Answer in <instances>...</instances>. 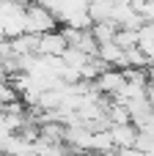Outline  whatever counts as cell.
Segmentation results:
<instances>
[{
  "instance_id": "cell-5",
  "label": "cell",
  "mask_w": 154,
  "mask_h": 156,
  "mask_svg": "<svg viewBox=\"0 0 154 156\" xmlns=\"http://www.w3.org/2000/svg\"><path fill=\"white\" fill-rule=\"evenodd\" d=\"M66 49H69V44L61 36V30H52V33H47V36L39 38V55L41 58H63Z\"/></svg>"
},
{
  "instance_id": "cell-13",
  "label": "cell",
  "mask_w": 154,
  "mask_h": 156,
  "mask_svg": "<svg viewBox=\"0 0 154 156\" xmlns=\"http://www.w3.org/2000/svg\"><path fill=\"white\" fill-rule=\"evenodd\" d=\"M146 90H149V99H152V107H154V80H149V88Z\"/></svg>"
},
{
  "instance_id": "cell-8",
  "label": "cell",
  "mask_w": 154,
  "mask_h": 156,
  "mask_svg": "<svg viewBox=\"0 0 154 156\" xmlns=\"http://www.w3.org/2000/svg\"><path fill=\"white\" fill-rule=\"evenodd\" d=\"M113 11H116V3L110 0H99V3H88V16L91 22H113Z\"/></svg>"
},
{
  "instance_id": "cell-2",
  "label": "cell",
  "mask_w": 154,
  "mask_h": 156,
  "mask_svg": "<svg viewBox=\"0 0 154 156\" xmlns=\"http://www.w3.org/2000/svg\"><path fill=\"white\" fill-rule=\"evenodd\" d=\"M58 22H55V16L41 5V3H33V5H25V33H30V36H47V33H52V30H58L55 27Z\"/></svg>"
},
{
  "instance_id": "cell-1",
  "label": "cell",
  "mask_w": 154,
  "mask_h": 156,
  "mask_svg": "<svg viewBox=\"0 0 154 156\" xmlns=\"http://www.w3.org/2000/svg\"><path fill=\"white\" fill-rule=\"evenodd\" d=\"M52 16L55 22H63V27H72V30H91V16H88V3L85 0H50V3H41Z\"/></svg>"
},
{
  "instance_id": "cell-10",
  "label": "cell",
  "mask_w": 154,
  "mask_h": 156,
  "mask_svg": "<svg viewBox=\"0 0 154 156\" xmlns=\"http://www.w3.org/2000/svg\"><path fill=\"white\" fill-rule=\"evenodd\" d=\"M61 60H63V66H66V69L83 71V69L88 66V60H91V58H88L85 52H80V49H72V47H69V49L63 52V58H61Z\"/></svg>"
},
{
  "instance_id": "cell-4",
  "label": "cell",
  "mask_w": 154,
  "mask_h": 156,
  "mask_svg": "<svg viewBox=\"0 0 154 156\" xmlns=\"http://www.w3.org/2000/svg\"><path fill=\"white\" fill-rule=\"evenodd\" d=\"M127 85V80H124V71H118V69H107L96 82H94V88L102 93V96H118L121 93V88Z\"/></svg>"
},
{
  "instance_id": "cell-6",
  "label": "cell",
  "mask_w": 154,
  "mask_h": 156,
  "mask_svg": "<svg viewBox=\"0 0 154 156\" xmlns=\"http://www.w3.org/2000/svg\"><path fill=\"white\" fill-rule=\"evenodd\" d=\"M110 140H113V148L116 151H127V148H135V140H138V129L132 123L127 126H110Z\"/></svg>"
},
{
  "instance_id": "cell-12",
  "label": "cell",
  "mask_w": 154,
  "mask_h": 156,
  "mask_svg": "<svg viewBox=\"0 0 154 156\" xmlns=\"http://www.w3.org/2000/svg\"><path fill=\"white\" fill-rule=\"evenodd\" d=\"M116 156H146V154H141L138 148H127V151H116Z\"/></svg>"
},
{
  "instance_id": "cell-11",
  "label": "cell",
  "mask_w": 154,
  "mask_h": 156,
  "mask_svg": "<svg viewBox=\"0 0 154 156\" xmlns=\"http://www.w3.org/2000/svg\"><path fill=\"white\" fill-rule=\"evenodd\" d=\"M113 44H116L121 52H130V49H135V47L141 44V36H138V30H118Z\"/></svg>"
},
{
  "instance_id": "cell-9",
  "label": "cell",
  "mask_w": 154,
  "mask_h": 156,
  "mask_svg": "<svg viewBox=\"0 0 154 156\" xmlns=\"http://www.w3.org/2000/svg\"><path fill=\"white\" fill-rule=\"evenodd\" d=\"M116 33H118V27H116L113 22H96V25H91V36L96 38L99 47L113 44V41H116Z\"/></svg>"
},
{
  "instance_id": "cell-7",
  "label": "cell",
  "mask_w": 154,
  "mask_h": 156,
  "mask_svg": "<svg viewBox=\"0 0 154 156\" xmlns=\"http://www.w3.org/2000/svg\"><path fill=\"white\" fill-rule=\"evenodd\" d=\"M11 49H14V58H28V55H39V36L22 33L19 38H11Z\"/></svg>"
},
{
  "instance_id": "cell-3",
  "label": "cell",
  "mask_w": 154,
  "mask_h": 156,
  "mask_svg": "<svg viewBox=\"0 0 154 156\" xmlns=\"http://www.w3.org/2000/svg\"><path fill=\"white\" fill-rule=\"evenodd\" d=\"M0 30L6 41L19 38L25 33V5L19 3H0Z\"/></svg>"
}]
</instances>
